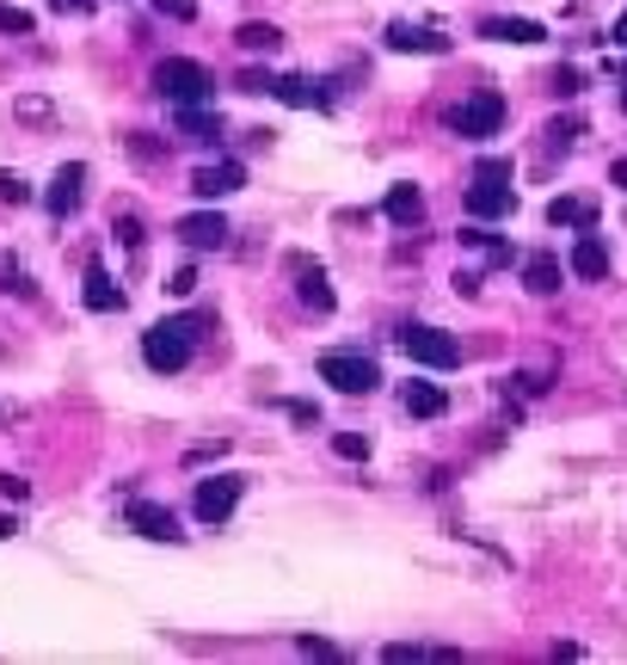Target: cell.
Wrapping results in <instances>:
<instances>
[{
	"label": "cell",
	"instance_id": "6da1fadb",
	"mask_svg": "<svg viewBox=\"0 0 627 665\" xmlns=\"http://www.w3.org/2000/svg\"><path fill=\"white\" fill-rule=\"evenodd\" d=\"M197 333H204V314H172V321H154L142 333V358L148 370H185L191 352H197Z\"/></svg>",
	"mask_w": 627,
	"mask_h": 665
},
{
	"label": "cell",
	"instance_id": "7a4b0ae2",
	"mask_svg": "<svg viewBox=\"0 0 627 665\" xmlns=\"http://www.w3.org/2000/svg\"><path fill=\"white\" fill-rule=\"evenodd\" d=\"M517 210V191H510V161H480L474 186H468V216L474 222H498Z\"/></svg>",
	"mask_w": 627,
	"mask_h": 665
},
{
	"label": "cell",
	"instance_id": "8d00e7d4",
	"mask_svg": "<svg viewBox=\"0 0 627 665\" xmlns=\"http://www.w3.org/2000/svg\"><path fill=\"white\" fill-rule=\"evenodd\" d=\"M289 419H296V426H321V407H308V401H289Z\"/></svg>",
	"mask_w": 627,
	"mask_h": 665
},
{
	"label": "cell",
	"instance_id": "2e32d148",
	"mask_svg": "<svg viewBox=\"0 0 627 665\" xmlns=\"http://www.w3.org/2000/svg\"><path fill=\"white\" fill-rule=\"evenodd\" d=\"M86 308H93V314H118L123 308V290L118 284H111V272H105V265H86Z\"/></svg>",
	"mask_w": 627,
	"mask_h": 665
},
{
	"label": "cell",
	"instance_id": "f35d334b",
	"mask_svg": "<svg viewBox=\"0 0 627 665\" xmlns=\"http://www.w3.org/2000/svg\"><path fill=\"white\" fill-rule=\"evenodd\" d=\"M167 290H172V296H191V290H197V272H191V265H185V272H172Z\"/></svg>",
	"mask_w": 627,
	"mask_h": 665
},
{
	"label": "cell",
	"instance_id": "d6986e66",
	"mask_svg": "<svg viewBox=\"0 0 627 665\" xmlns=\"http://www.w3.org/2000/svg\"><path fill=\"white\" fill-rule=\"evenodd\" d=\"M400 401H407L412 419H443V413H449V394H443L437 382H407V394H400Z\"/></svg>",
	"mask_w": 627,
	"mask_h": 665
},
{
	"label": "cell",
	"instance_id": "3957f363",
	"mask_svg": "<svg viewBox=\"0 0 627 665\" xmlns=\"http://www.w3.org/2000/svg\"><path fill=\"white\" fill-rule=\"evenodd\" d=\"M154 93L172 105H209L216 99V81H209L204 62H185V56H167L160 69H154Z\"/></svg>",
	"mask_w": 627,
	"mask_h": 665
},
{
	"label": "cell",
	"instance_id": "d6a6232c",
	"mask_svg": "<svg viewBox=\"0 0 627 665\" xmlns=\"http://www.w3.org/2000/svg\"><path fill=\"white\" fill-rule=\"evenodd\" d=\"M388 660H394V665H407V660H431V648H419V641H394Z\"/></svg>",
	"mask_w": 627,
	"mask_h": 665
},
{
	"label": "cell",
	"instance_id": "603a6c76",
	"mask_svg": "<svg viewBox=\"0 0 627 665\" xmlns=\"http://www.w3.org/2000/svg\"><path fill=\"white\" fill-rule=\"evenodd\" d=\"M179 130H185L191 142H216L221 136V118H209L204 105H179Z\"/></svg>",
	"mask_w": 627,
	"mask_h": 665
},
{
	"label": "cell",
	"instance_id": "e575fe53",
	"mask_svg": "<svg viewBox=\"0 0 627 665\" xmlns=\"http://www.w3.org/2000/svg\"><path fill=\"white\" fill-rule=\"evenodd\" d=\"M25 494H32V480L25 475H0V499H19V506H25Z\"/></svg>",
	"mask_w": 627,
	"mask_h": 665
},
{
	"label": "cell",
	"instance_id": "ffe728a7",
	"mask_svg": "<svg viewBox=\"0 0 627 665\" xmlns=\"http://www.w3.org/2000/svg\"><path fill=\"white\" fill-rule=\"evenodd\" d=\"M382 210H388V222H400V228H412V222L424 216V191H419V186H388V198H382Z\"/></svg>",
	"mask_w": 627,
	"mask_h": 665
},
{
	"label": "cell",
	"instance_id": "4fadbf2b",
	"mask_svg": "<svg viewBox=\"0 0 627 665\" xmlns=\"http://www.w3.org/2000/svg\"><path fill=\"white\" fill-rule=\"evenodd\" d=\"M566 272L584 277V284L610 277V247H603V235H596V228H578V240H572V265H566Z\"/></svg>",
	"mask_w": 627,
	"mask_h": 665
},
{
	"label": "cell",
	"instance_id": "5bb4252c",
	"mask_svg": "<svg viewBox=\"0 0 627 665\" xmlns=\"http://www.w3.org/2000/svg\"><path fill=\"white\" fill-rule=\"evenodd\" d=\"M81 198H86V167L74 161V167H62V173L50 179L44 204H50V216H74V210H81Z\"/></svg>",
	"mask_w": 627,
	"mask_h": 665
},
{
	"label": "cell",
	"instance_id": "44dd1931",
	"mask_svg": "<svg viewBox=\"0 0 627 665\" xmlns=\"http://www.w3.org/2000/svg\"><path fill=\"white\" fill-rule=\"evenodd\" d=\"M547 222H554V228H596V204L591 198H554V204H547Z\"/></svg>",
	"mask_w": 627,
	"mask_h": 665
},
{
	"label": "cell",
	"instance_id": "30bf717a",
	"mask_svg": "<svg viewBox=\"0 0 627 665\" xmlns=\"http://www.w3.org/2000/svg\"><path fill=\"white\" fill-rule=\"evenodd\" d=\"M289 272H296V296H302V308H314V314H333V284H326V272L314 265V259H302V253H289Z\"/></svg>",
	"mask_w": 627,
	"mask_h": 665
},
{
	"label": "cell",
	"instance_id": "60d3db41",
	"mask_svg": "<svg viewBox=\"0 0 627 665\" xmlns=\"http://www.w3.org/2000/svg\"><path fill=\"white\" fill-rule=\"evenodd\" d=\"M56 13H93V0H50Z\"/></svg>",
	"mask_w": 627,
	"mask_h": 665
},
{
	"label": "cell",
	"instance_id": "b9f144b4",
	"mask_svg": "<svg viewBox=\"0 0 627 665\" xmlns=\"http://www.w3.org/2000/svg\"><path fill=\"white\" fill-rule=\"evenodd\" d=\"M610 44H622V50H627V13H622V19H615V25H610Z\"/></svg>",
	"mask_w": 627,
	"mask_h": 665
},
{
	"label": "cell",
	"instance_id": "f546056e",
	"mask_svg": "<svg viewBox=\"0 0 627 665\" xmlns=\"http://www.w3.org/2000/svg\"><path fill=\"white\" fill-rule=\"evenodd\" d=\"M154 13H160V19H179V25H191V19H197V0H154Z\"/></svg>",
	"mask_w": 627,
	"mask_h": 665
},
{
	"label": "cell",
	"instance_id": "ab89813d",
	"mask_svg": "<svg viewBox=\"0 0 627 665\" xmlns=\"http://www.w3.org/2000/svg\"><path fill=\"white\" fill-rule=\"evenodd\" d=\"M228 443H197V450H185V462H216Z\"/></svg>",
	"mask_w": 627,
	"mask_h": 665
},
{
	"label": "cell",
	"instance_id": "52a82bcc",
	"mask_svg": "<svg viewBox=\"0 0 627 665\" xmlns=\"http://www.w3.org/2000/svg\"><path fill=\"white\" fill-rule=\"evenodd\" d=\"M240 494H246V480L240 475H209V480H197V499H191V506H197L204 524H228L234 506H240Z\"/></svg>",
	"mask_w": 627,
	"mask_h": 665
},
{
	"label": "cell",
	"instance_id": "836d02e7",
	"mask_svg": "<svg viewBox=\"0 0 627 665\" xmlns=\"http://www.w3.org/2000/svg\"><path fill=\"white\" fill-rule=\"evenodd\" d=\"M547 86H554L559 99H572V93H578V69H554V74H547Z\"/></svg>",
	"mask_w": 627,
	"mask_h": 665
},
{
	"label": "cell",
	"instance_id": "74e56055",
	"mask_svg": "<svg viewBox=\"0 0 627 665\" xmlns=\"http://www.w3.org/2000/svg\"><path fill=\"white\" fill-rule=\"evenodd\" d=\"M510 382H517L523 394H542V389H547V376H542V370H523V376H510Z\"/></svg>",
	"mask_w": 627,
	"mask_h": 665
},
{
	"label": "cell",
	"instance_id": "7402d4cb",
	"mask_svg": "<svg viewBox=\"0 0 627 665\" xmlns=\"http://www.w3.org/2000/svg\"><path fill=\"white\" fill-rule=\"evenodd\" d=\"M234 44H240V50H253V56H272L277 44H284V32H277L272 19H246V25L234 32Z\"/></svg>",
	"mask_w": 627,
	"mask_h": 665
},
{
	"label": "cell",
	"instance_id": "ba28073f",
	"mask_svg": "<svg viewBox=\"0 0 627 665\" xmlns=\"http://www.w3.org/2000/svg\"><path fill=\"white\" fill-rule=\"evenodd\" d=\"M172 235L185 240L191 253H216V247H228V222H221L216 210H191V216L172 222Z\"/></svg>",
	"mask_w": 627,
	"mask_h": 665
},
{
	"label": "cell",
	"instance_id": "5b68a950",
	"mask_svg": "<svg viewBox=\"0 0 627 665\" xmlns=\"http://www.w3.org/2000/svg\"><path fill=\"white\" fill-rule=\"evenodd\" d=\"M321 382H333L339 394H375L382 389V370H375V358H363V352H326Z\"/></svg>",
	"mask_w": 627,
	"mask_h": 665
},
{
	"label": "cell",
	"instance_id": "484cf974",
	"mask_svg": "<svg viewBox=\"0 0 627 665\" xmlns=\"http://www.w3.org/2000/svg\"><path fill=\"white\" fill-rule=\"evenodd\" d=\"M0 32H7V37H32L37 32V13H25V7H0Z\"/></svg>",
	"mask_w": 627,
	"mask_h": 665
},
{
	"label": "cell",
	"instance_id": "9a60e30c",
	"mask_svg": "<svg viewBox=\"0 0 627 665\" xmlns=\"http://www.w3.org/2000/svg\"><path fill=\"white\" fill-rule=\"evenodd\" d=\"M272 99L296 105V111H314V105H326V93H321V81H308V74H277Z\"/></svg>",
	"mask_w": 627,
	"mask_h": 665
},
{
	"label": "cell",
	"instance_id": "7c38bea8",
	"mask_svg": "<svg viewBox=\"0 0 627 665\" xmlns=\"http://www.w3.org/2000/svg\"><path fill=\"white\" fill-rule=\"evenodd\" d=\"M240 186H246V167H240V161H209V167L191 173V191H197L204 204H216V198H228V191H240Z\"/></svg>",
	"mask_w": 627,
	"mask_h": 665
},
{
	"label": "cell",
	"instance_id": "ac0fdd59",
	"mask_svg": "<svg viewBox=\"0 0 627 665\" xmlns=\"http://www.w3.org/2000/svg\"><path fill=\"white\" fill-rule=\"evenodd\" d=\"M559 277H566V272H559L554 253H529V259H523V290H529V296H554Z\"/></svg>",
	"mask_w": 627,
	"mask_h": 665
},
{
	"label": "cell",
	"instance_id": "d590c367",
	"mask_svg": "<svg viewBox=\"0 0 627 665\" xmlns=\"http://www.w3.org/2000/svg\"><path fill=\"white\" fill-rule=\"evenodd\" d=\"M118 235H123V247H142V222L130 216V210H123V216H118Z\"/></svg>",
	"mask_w": 627,
	"mask_h": 665
},
{
	"label": "cell",
	"instance_id": "d4e9b609",
	"mask_svg": "<svg viewBox=\"0 0 627 665\" xmlns=\"http://www.w3.org/2000/svg\"><path fill=\"white\" fill-rule=\"evenodd\" d=\"M461 247H480V253H486V265H510V247H505V240H492V235H480V228H468V235H461Z\"/></svg>",
	"mask_w": 627,
	"mask_h": 665
},
{
	"label": "cell",
	"instance_id": "4316f807",
	"mask_svg": "<svg viewBox=\"0 0 627 665\" xmlns=\"http://www.w3.org/2000/svg\"><path fill=\"white\" fill-rule=\"evenodd\" d=\"M542 136H547V149H572V142L584 136V123H578V118H554Z\"/></svg>",
	"mask_w": 627,
	"mask_h": 665
},
{
	"label": "cell",
	"instance_id": "7bdbcfd3",
	"mask_svg": "<svg viewBox=\"0 0 627 665\" xmlns=\"http://www.w3.org/2000/svg\"><path fill=\"white\" fill-rule=\"evenodd\" d=\"M610 186H622V191H627V161H615V167H610Z\"/></svg>",
	"mask_w": 627,
	"mask_h": 665
},
{
	"label": "cell",
	"instance_id": "4dcf8cb0",
	"mask_svg": "<svg viewBox=\"0 0 627 665\" xmlns=\"http://www.w3.org/2000/svg\"><path fill=\"white\" fill-rule=\"evenodd\" d=\"M130 154H136V161H160V154H167V142H154L148 130H136V136H130Z\"/></svg>",
	"mask_w": 627,
	"mask_h": 665
},
{
	"label": "cell",
	"instance_id": "f1b7e54d",
	"mask_svg": "<svg viewBox=\"0 0 627 665\" xmlns=\"http://www.w3.org/2000/svg\"><path fill=\"white\" fill-rule=\"evenodd\" d=\"M333 450H339L345 462H363V456H370V438H357V431H339V438H333Z\"/></svg>",
	"mask_w": 627,
	"mask_h": 665
},
{
	"label": "cell",
	"instance_id": "83f0119b",
	"mask_svg": "<svg viewBox=\"0 0 627 665\" xmlns=\"http://www.w3.org/2000/svg\"><path fill=\"white\" fill-rule=\"evenodd\" d=\"M0 204H32V186L19 173H0Z\"/></svg>",
	"mask_w": 627,
	"mask_h": 665
},
{
	"label": "cell",
	"instance_id": "277c9868",
	"mask_svg": "<svg viewBox=\"0 0 627 665\" xmlns=\"http://www.w3.org/2000/svg\"><path fill=\"white\" fill-rule=\"evenodd\" d=\"M449 130H456L461 142H486L505 130V99L498 93H474V99H461L456 111H449Z\"/></svg>",
	"mask_w": 627,
	"mask_h": 665
},
{
	"label": "cell",
	"instance_id": "8fae6325",
	"mask_svg": "<svg viewBox=\"0 0 627 665\" xmlns=\"http://www.w3.org/2000/svg\"><path fill=\"white\" fill-rule=\"evenodd\" d=\"M388 50H400V56H449V37L431 32V25H412V19H394L388 25Z\"/></svg>",
	"mask_w": 627,
	"mask_h": 665
},
{
	"label": "cell",
	"instance_id": "ee69618b",
	"mask_svg": "<svg viewBox=\"0 0 627 665\" xmlns=\"http://www.w3.org/2000/svg\"><path fill=\"white\" fill-rule=\"evenodd\" d=\"M7 536H19V524H13V518H0V543H7Z\"/></svg>",
	"mask_w": 627,
	"mask_h": 665
},
{
	"label": "cell",
	"instance_id": "e0dca14e",
	"mask_svg": "<svg viewBox=\"0 0 627 665\" xmlns=\"http://www.w3.org/2000/svg\"><path fill=\"white\" fill-rule=\"evenodd\" d=\"M480 37H492V44H542V25L535 19H480Z\"/></svg>",
	"mask_w": 627,
	"mask_h": 665
},
{
	"label": "cell",
	"instance_id": "8992f818",
	"mask_svg": "<svg viewBox=\"0 0 627 665\" xmlns=\"http://www.w3.org/2000/svg\"><path fill=\"white\" fill-rule=\"evenodd\" d=\"M400 345H407V358L424 364V370H456V364H461V345L449 340L443 326H407Z\"/></svg>",
	"mask_w": 627,
	"mask_h": 665
},
{
	"label": "cell",
	"instance_id": "9c48e42d",
	"mask_svg": "<svg viewBox=\"0 0 627 665\" xmlns=\"http://www.w3.org/2000/svg\"><path fill=\"white\" fill-rule=\"evenodd\" d=\"M123 524L136 530V536H148V543H185V530H179V518H172L167 506H148V499H130V512H123Z\"/></svg>",
	"mask_w": 627,
	"mask_h": 665
},
{
	"label": "cell",
	"instance_id": "cb8c5ba5",
	"mask_svg": "<svg viewBox=\"0 0 627 665\" xmlns=\"http://www.w3.org/2000/svg\"><path fill=\"white\" fill-rule=\"evenodd\" d=\"M0 290H7V296H25V302H32L37 284H32V272H25L19 259H7V265H0Z\"/></svg>",
	"mask_w": 627,
	"mask_h": 665
},
{
	"label": "cell",
	"instance_id": "1f68e13d",
	"mask_svg": "<svg viewBox=\"0 0 627 665\" xmlns=\"http://www.w3.org/2000/svg\"><path fill=\"white\" fill-rule=\"evenodd\" d=\"M272 81H277V74H265V69H246V74H240V93H272Z\"/></svg>",
	"mask_w": 627,
	"mask_h": 665
}]
</instances>
